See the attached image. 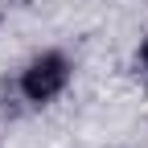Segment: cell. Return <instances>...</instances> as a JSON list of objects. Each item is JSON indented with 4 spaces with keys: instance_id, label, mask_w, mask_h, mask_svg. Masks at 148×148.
Here are the masks:
<instances>
[{
    "instance_id": "1",
    "label": "cell",
    "mask_w": 148,
    "mask_h": 148,
    "mask_svg": "<svg viewBox=\"0 0 148 148\" xmlns=\"http://www.w3.org/2000/svg\"><path fill=\"white\" fill-rule=\"evenodd\" d=\"M66 82H70V58L66 53H58V49H45V53H37V58L21 70V95H25V103H33V107H45V103H53L66 90Z\"/></svg>"
},
{
    "instance_id": "2",
    "label": "cell",
    "mask_w": 148,
    "mask_h": 148,
    "mask_svg": "<svg viewBox=\"0 0 148 148\" xmlns=\"http://www.w3.org/2000/svg\"><path fill=\"white\" fill-rule=\"evenodd\" d=\"M140 66L148 70V37H144V41H140Z\"/></svg>"
}]
</instances>
